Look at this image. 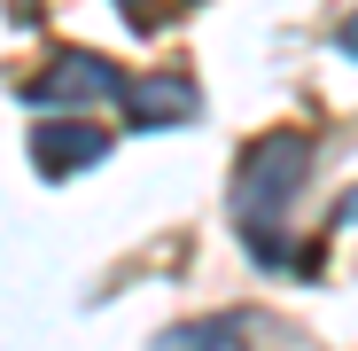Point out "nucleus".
Returning <instances> with one entry per match:
<instances>
[]
</instances>
